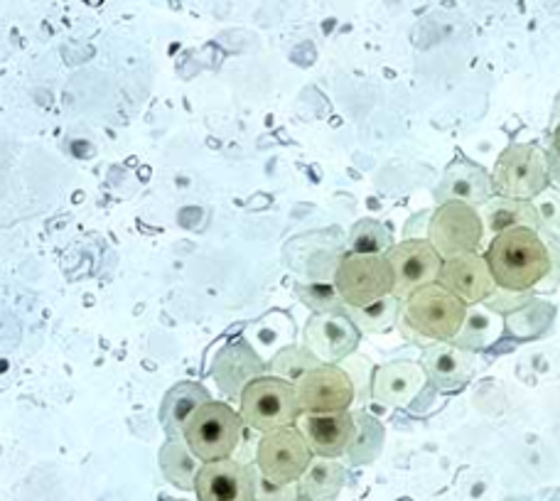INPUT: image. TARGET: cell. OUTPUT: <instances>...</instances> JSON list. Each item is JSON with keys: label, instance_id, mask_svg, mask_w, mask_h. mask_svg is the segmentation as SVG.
Listing matches in <instances>:
<instances>
[{"label": "cell", "instance_id": "cell-35", "mask_svg": "<svg viewBox=\"0 0 560 501\" xmlns=\"http://www.w3.org/2000/svg\"><path fill=\"white\" fill-rule=\"evenodd\" d=\"M560 121V94H558V98H556V106H553V124L551 126H556Z\"/></svg>", "mask_w": 560, "mask_h": 501}, {"label": "cell", "instance_id": "cell-12", "mask_svg": "<svg viewBox=\"0 0 560 501\" xmlns=\"http://www.w3.org/2000/svg\"><path fill=\"white\" fill-rule=\"evenodd\" d=\"M438 283L463 300L467 307L485 303V300L492 295L497 288L487 258H485V254H479V250L443 260Z\"/></svg>", "mask_w": 560, "mask_h": 501}, {"label": "cell", "instance_id": "cell-15", "mask_svg": "<svg viewBox=\"0 0 560 501\" xmlns=\"http://www.w3.org/2000/svg\"><path fill=\"white\" fill-rule=\"evenodd\" d=\"M428 386V374L418 362H392L374 369L372 396L388 408H408Z\"/></svg>", "mask_w": 560, "mask_h": 501}, {"label": "cell", "instance_id": "cell-33", "mask_svg": "<svg viewBox=\"0 0 560 501\" xmlns=\"http://www.w3.org/2000/svg\"><path fill=\"white\" fill-rule=\"evenodd\" d=\"M541 232V229H538ZM546 248H548V256H551V270H548V276L538 283L534 290H541V293H553V290L560 286V242L556 236L541 232Z\"/></svg>", "mask_w": 560, "mask_h": 501}, {"label": "cell", "instance_id": "cell-21", "mask_svg": "<svg viewBox=\"0 0 560 501\" xmlns=\"http://www.w3.org/2000/svg\"><path fill=\"white\" fill-rule=\"evenodd\" d=\"M347 482V469L342 463L329 457H313L305 475L298 479L300 499L303 501H329L335 499Z\"/></svg>", "mask_w": 560, "mask_h": 501}, {"label": "cell", "instance_id": "cell-6", "mask_svg": "<svg viewBox=\"0 0 560 501\" xmlns=\"http://www.w3.org/2000/svg\"><path fill=\"white\" fill-rule=\"evenodd\" d=\"M335 288L347 307H366L394 295V270L386 254H347L335 268Z\"/></svg>", "mask_w": 560, "mask_h": 501}, {"label": "cell", "instance_id": "cell-23", "mask_svg": "<svg viewBox=\"0 0 560 501\" xmlns=\"http://www.w3.org/2000/svg\"><path fill=\"white\" fill-rule=\"evenodd\" d=\"M202 463L195 457L183 438H170L160 450V469L170 485H175L183 492H195V479Z\"/></svg>", "mask_w": 560, "mask_h": 501}, {"label": "cell", "instance_id": "cell-19", "mask_svg": "<svg viewBox=\"0 0 560 501\" xmlns=\"http://www.w3.org/2000/svg\"><path fill=\"white\" fill-rule=\"evenodd\" d=\"M479 217H482V226H485L482 250H479V254H485L487 246L492 244V238L502 232H509V229H516V226L538 229L536 209L532 202H524V199H509V197L494 195L492 199H487V202L479 207Z\"/></svg>", "mask_w": 560, "mask_h": 501}, {"label": "cell", "instance_id": "cell-3", "mask_svg": "<svg viewBox=\"0 0 560 501\" xmlns=\"http://www.w3.org/2000/svg\"><path fill=\"white\" fill-rule=\"evenodd\" d=\"M242 413L222 404V400H207L183 428V440L192 450L199 463H217V459L234 457L238 443L244 438Z\"/></svg>", "mask_w": 560, "mask_h": 501}, {"label": "cell", "instance_id": "cell-4", "mask_svg": "<svg viewBox=\"0 0 560 501\" xmlns=\"http://www.w3.org/2000/svg\"><path fill=\"white\" fill-rule=\"evenodd\" d=\"M494 195L532 202L551 187L548 153L534 143H512L497 158L492 173Z\"/></svg>", "mask_w": 560, "mask_h": 501}, {"label": "cell", "instance_id": "cell-5", "mask_svg": "<svg viewBox=\"0 0 560 501\" xmlns=\"http://www.w3.org/2000/svg\"><path fill=\"white\" fill-rule=\"evenodd\" d=\"M238 413H242L244 426L258 433L273 430L280 426H293L303 416L298 404L295 384L278 376H258L242 391L238 398Z\"/></svg>", "mask_w": 560, "mask_h": 501}, {"label": "cell", "instance_id": "cell-14", "mask_svg": "<svg viewBox=\"0 0 560 501\" xmlns=\"http://www.w3.org/2000/svg\"><path fill=\"white\" fill-rule=\"evenodd\" d=\"M295 426L300 428V433L305 435L315 457H345L357 435L352 410H337V413H303L298 418Z\"/></svg>", "mask_w": 560, "mask_h": 501}, {"label": "cell", "instance_id": "cell-37", "mask_svg": "<svg viewBox=\"0 0 560 501\" xmlns=\"http://www.w3.org/2000/svg\"><path fill=\"white\" fill-rule=\"evenodd\" d=\"M300 501H303V499H300Z\"/></svg>", "mask_w": 560, "mask_h": 501}, {"label": "cell", "instance_id": "cell-11", "mask_svg": "<svg viewBox=\"0 0 560 501\" xmlns=\"http://www.w3.org/2000/svg\"><path fill=\"white\" fill-rule=\"evenodd\" d=\"M305 347L323 364H339L352 357L362 333L347 313H315L305 325Z\"/></svg>", "mask_w": 560, "mask_h": 501}, {"label": "cell", "instance_id": "cell-18", "mask_svg": "<svg viewBox=\"0 0 560 501\" xmlns=\"http://www.w3.org/2000/svg\"><path fill=\"white\" fill-rule=\"evenodd\" d=\"M264 374L266 364L246 342L229 345L214 364V381L232 398H242V391Z\"/></svg>", "mask_w": 560, "mask_h": 501}, {"label": "cell", "instance_id": "cell-32", "mask_svg": "<svg viewBox=\"0 0 560 501\" xmlns=\"http://www.w3.org/2000/svg\"><path fill=\"white\" fill-rule=\"evenodd\" d=\"M534 293L536 290H506V288L497 286L494 293L485 300V305L504 317L509 313H514V310H518L522 305H526L528 300L534 298Z\"/></svg>", "mask_w": 560, "mask_h": 501}, {"label": "cell", "instance_id": "cell-13", "mask_svg": "<svg viewBox=\"0 0 560 501\" xmlns=\"http://www.w3.org/2000/svg\"><path fill=\"white\" fill-rule=\"evenodd\" d=\"M197 501H254L252 467L234 457L202 463L195 479Z\"/></svg>", "mask_w": 560, "mask_h": 501}, {"label": "cell", "instance_id": "cell-9", "mask_svg": "<svg viewBox=\"0 0 560 501\" xmlns=\"http://www.w3.org/2000/svg\"><path fill=\"white\" fill-rule=\"evenodd\" d=\"M298 404L303 413H337L349 410L357 391L352 378L339 364H319L298 381Z\"/></svg>", "mask_w": 560, "mask_h": 501}, {"label": "cell", "instance_id": "cell-7", "mask_svg": "<svg viewBox=\"0 0 560 501\" xmlns=\"http://www.w3.org/2000/svg\"><path fill=\"white\" fill-rule=\"evenodd\" d=\"M313 457L315 455L313 450H310L305 435L300 433V428L293 423L261 433L256 445L254 465L258 467V473L266 479H271V482L293 485L305 475V469L313 463Z\"/></svg>", "mask_w": 560, "mask_h": 501}, {"label": "cell", "instance_id": "cell-27", "mask_svg": "<svg viewBox=\"0 0 560 501\" xmlns=\"http://www.w3.org/2000/svg\"><path fill=\"white\" fill-rule=\"evenodd\" d=\"M323 362L310 352L307 347H283L273 354L271 362L266 364V372L278 378H285L290 384H298L310 369L319 366Z\"/></svg>", "mask_w": 560, "mask_h": 501}, {"label": "cell", "instance_id": "cell-36", "mask_svg": "<svg viewBox=\"0 0 560 501\" xmlns=\"http://www.w3.org/2000/svg\"><path fill=\"white\" fill-rule=\"evenodd\" d=\"M170 501H185V499H170Z\"/></svg>", "mask_w": 560, "mask_h": 501}, {"label": "cell", "instance_id": "cell-8", "mask_svg": "<svg viewBox=\"0 0 560 501\" xmlns=\"http://www.w3.org/2000/svg\"><path fill=\"white\" fill-rule=\"evenodd\" d=\"M425 238L443 260L482 250L485 226L479 209L465 202L438 205L430 214Z\"/></svg>", "mask_w": 560, "mask_h": 501}, {"label": "cell", "instance_id": "cell-26", "mask_svg": "<svg viewBox=\"0 0 560 501\" xmlns=\"http://www.w3.org/2000/svg\"><path fill=\"white\" fill-rule=\"evenodd\" d=\"M354 423H357V435L352 440V445L347 450V459L352 465H366L372 459L378 457L384 447V428L376 418L369 413H354Z\"/></svg>", "mask_w": 560, "mask_h": 501}, {"label": "cell", "instance_id": "cell-30", "mask_svg": "<svg viewBox=\"0 0 560 501\" xmlns=\"http://www.w3.org/2000/svg\"><path fill=\"white\" fill-rule=\"evenodd\" d=\"M538 217V229L546 234L556 236L560 242V193L558 189H544L541 195L532 199Z\"/></svg>", "mask_w": 560, "mask_h": 501}, {"label": "cell", "instance_id": "cell-25", "mask_svg": "<svg viewBox=\"0 0 560 501\" xmlns=\"http://www.w3.org/2000/svg\"><path fill=\"white\" fill-rule=\"evenodd\" d=\"M398 307H401V300L394 295H386L366 307H347L345 313L359 327V333L382 335V333H388V329L396 325Z\"/></svg>", "mask_w": 560, "mask_h": 501}, {"label": "cell", "instance_id": "cell-24", "mask_svg": "<svg viewBox=\"0 0 560 501\" xmlns=\"http://www.w3.org/2000/svg\"><path fill=\"white\" fill-rule=\"evenodd\" d=\"M553 315L556 310L551 303H541V300L532 298L526 305L504 315V327L509 335H514L518 339H532L551 327Z\"/></svg>", "mask_w": 560, "mask_h": 501}, {"label": "cell", "instance_id": "cell-28", "mask_svg": "<svg viewBox=\"0 0 560 501\" xmlns=\"http://www.w3.org/2000/svg\"><path fill=\"white\" fill-rule=\"evenodd\" d=\"M392 246V232L376 219H362L349 234V250L354 254H386Z\"/></svg>", "mask_w": 560, "mask_h": 501}, {"label": "cell", "instance_id": "cell-16", "mask_svg": "<svg viewBox=\"0 0 560 501\" xmlns=\"http://www.w3.org/2000/svg\"><path fill=\"white\" fill-rule=\"evenodd\" d=\"M494 197L492 175H487L482 167L469 163L465 158H457L450 163L435 187V202H465L469 207H482L487 199Z\"/></svg>", "mask_w": 560, "mask_h": 501}, {"label": "cell", "instance_id": "cell-31", "mask_svg": "<svg viewBox=\"0 0 560 501\" xmlns=\"http://www.w3.org/2000/svg\"><path fill=\"white\" fill-rule=\"evenodd\" d=\"M248 467H252V479H254V501H300L298 482L276 485L258 473L256 465H248Z\"/></svg>", "mask_w": 560, "mask_h": 501}, {"label": "cell", "instance_id": "cell-34", "mask_svg": "<svg viewBox=\"0 0 560 501\" xmlns=\"http://www.w3.org/2000/svg\"><path fill=\"white\" fill-rule=\"evenodd\" d=\"M553 155L560 158V121L553 126Z\"/></svg>", "mask_w": 560, "mask_h": 501}, {"label": "cell", "instance_id": "cell-1", "mask_svg": "<svg viewBox=\"0 0 560 501\" xmlns=\"http://www.w3.org/2000/svg\"><path fill=\"white\" fill-rule=\"evenodd\" d=\"M485 258L494 283L506 290H534L551 270L546 242L538 229L516 226L492 238Z\"/></svg>", "mask_w": 560, "mask_h": 501}, {"label": "cell", "instance_id": "cell-17", "mask_svg": "<svg viewBox=\"0 0 560 501\" xmlns=\"http://www.w3.org/2000/svg\"><path fill=\"white\" fill-rule=\"evenodd\" d=\"M423 369L428 381L443 394L465 388L475 374V354L455 347L453 342H433L423 352Z\"/></svg>", "mask_w": 560, "mask_h": 501}, {"label": "cell", "instance_id": "cell-2", "mask_svg": "<svg viewBox=\"0 0 560 501\" xmlns=\"http://www.w3.org/2000/svg\"><path fill=\"white\" fill-rule=\"evenodd\" d=\"M465 315L467 305L463 300L440 283H430L401 300L396 325L401 335L428 347L433 342H450L463 327Z\"/></svg>", "mask_w": 560, "mask_h": 501}, {"label": "cell", "instance_id": "cell-10", "mask_svg": "<svg viewBox=\"0 0 560 501\" xmlns=\"http://www.w3.org/2000/svg\"><path fill=\"white\" fill-rule=\"evenodd\" d=\"M394 270V298L406 300L413 290L438 283L443 258L430 246L428 238H404L386 250Z\"/></svg>", "mask_w": 560, "mask_h": 501}, {"label": "cell", "instance_id": "cell-22", "mask_svg": "<svg viewBox=\"0 0 560 501\" xmlns=\"http://www.w3.org/2000/svg\"><path fill=\"white\" fill-rule=\"evenodd\" d=\"M209 391L199 384H177L163 400V410H160V418H163V426L170 438H183V428L187 418L195 413V410L207 404Z\"/></svg>", "mask_w": 560, "mask_h": 501}, {"label": "cell", "instance_id": "cell-29", "mask_svg": "<svg viewBox=\"0 0 560 501\" xmlns=\"http://www.w3.org/2000/svg\"><path fill=\"white\" fill-rule=\"evenodd\" d=\"M298 295L313 313H345L347 310L345 300L339 298L332 283H319L317 280L310 286H298Z\"/></svg>", "mask_w": 560, "mask_h": 501}, {"label": "cell", "instance_id": "cell-20", "mask_svg": "<svg viewBox=\"0 0 560 501\" xmlns=\"http://www.w3.org/2000/svg\"><path fill=\"white\" fill-rule=\"evenodd\" d=\"M504 333H506L504 317L494 313V310H489L485 303H479V305L467 307L465 323L450 342L459 349H465L469 354H475V352H482L487 347H492Z\"/></svg>", "mask_w": 560, "mask_h": 501}]
</instances>
